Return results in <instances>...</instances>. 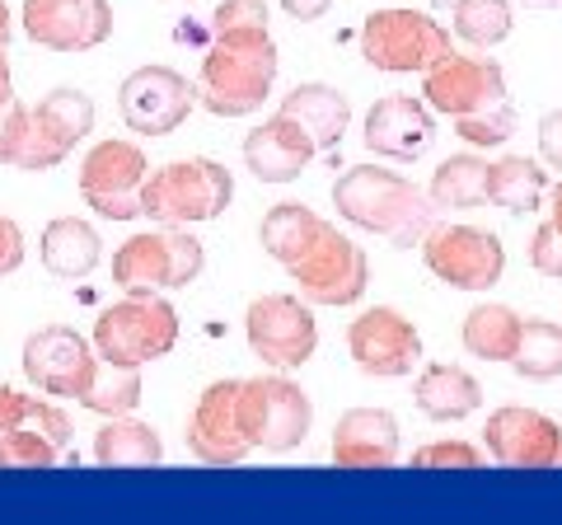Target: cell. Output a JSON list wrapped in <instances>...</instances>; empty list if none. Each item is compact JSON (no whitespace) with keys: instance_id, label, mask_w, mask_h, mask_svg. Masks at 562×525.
Returning <instances> with one entry per match:
<instances>
[{"instance_id":"obj_30","label":"cell","mask_w":562,"mask_h":525,"mask_svg":"<svg viewBox=\"0 0 562 525\" xmlns=\"http://www.w3.org/2000/svg\"><path fill=\"white\" fill-rule=\"evenodd\" d=\"M314 231H319V216H314L305 202H277V206H268V216H262L258 239H262V249H268L272 262L291 268V262L310 249Z\"/></svg>"},{"instance_id":"obj_24","label":"cell","mask_w":562,"mask_h":525,"mask_svg":"<svg viewBox=\"0 0 562 525\" xmlns=\"http://www.w3.org/2000/svg\"><path fill=\"white\" fill-rule=\"evenodd\" d=\"M277 113H286L295 127L310 136L314 150H333V146L342 142V132L351 127V109H347L342 90H333V85H324V80L295 85V90L281 99Z\"/></svg>"},{"instance_id":"obj_6","label":"cell","mask_w":562,"mask_h":525,"mask_svg":"<svg viewBox=\"0 0 562 525\" xmlns=\"http://www.w3.org/2000/svg\"><path fill=\"white\" fill-rule=\"evenodd\" d=\"M202 244L188 235V225H155V231L132 235L113 254V282L127 295H150V291H183L198 282L202 272Z\"/></svg>"},{"instance_id":"obj_42","label":"cell","mask_w":562,"mask_h":525,"mask_svg":"<svg viewBox=\"0 0 562 525\" xmlns=\"http://www.w3.org/2000/svg\"><path fill=\"white\" fill-rule=\"evenodd\" d=\"M539 155H543V165L562 169V109H553L539 122Z\"/></svg>"},{"instance_id":"obj_17","label":"cell","mask_w":562,"mask_h":525,"mask_svg":"<svg viewBox=\"0 0 562 525\" xmlns=\"http://www.w3.org/2000/svg\"><path fill=\"white\" fill-rule=\"evenodd\" d=\"M347 353L351 361L361 366L366 376H380V380H398L422 366V338L417 328L403 320L398 310L390 305H371L361 310L347 328Z\"/></svg>"},{"instance_id":"obj_10","label":"cell","mask_w":562,"mask_h":525,"mask_svg":"<svg viewBox=\"0 0 562 525\" xmlns=\"http://www.w3.org/2000/svg\"><path fill=\"white\" fill-rule=\"evenodd\" d=\"M244 338L268 371H301L319 347V324L301 295H254L244 310Z\"/></svg>"},{"instance_id":"obj_13","label":"cell","mask_w":562,"mask_h":525,"mask_svg":"<svg viewBox=\"0 0 562 525\" xmlns=\"http://www.w3.org/2000/svg\"><path fill=\"white\" fill-rule=\"evenodd\" d=\"M198 109V85L169 66H140L117 85V118L136 136H169Z\"/></svg>"},{"instance_id":"obj_22","label":"cell","mask_w":562,"mask_h":525,"mask_svg":"<svg viewBox=\"0 0 562 525\" xmlns=\"http://www.w3.org/2000/svg\"><path fill=\"white\" fill-rule=\"evenodd\" d=\"M333 460L342 469H390L398 460V423L390 409H347L333 423Z\"/></svg>"},{"instance_id":"obj_45","label":"cell","mask_w":562,"mask_h":525,"mask_svg":"<svg viewBox=\"0 0 562 525\" xmlns=\"http://www.w3.org/2000/svg\"><path fill=\"white\" fill-rule=\"evenodd\" d=\"M10 29H14V14H10V5H5V0H0V47H5V43L14 38Z\"/></svg>"},{"instance_id":"obj_39","label":"cell","mask_w":562,"mask_h":525,"mask_svg":"<svg viewBox=\"0 0 562 525\" xmlns=\"http://www.w3.org/2000/svg\"><path fill=\"white\" fill-rule=\"evenodd\" d=\"M24 122H29V103H20V99L0 103V165L14 160V150H20V136H24Z\"/></svg>"},{"instance_id":"obj_40","label":"cell","mask_w":562,"mask_h":525,"mask_svg":"<svg viewBox=\"0 0 562 525\" xmlns=\"http://www.w3.org/2000/svg\"><path fill=\"white\" fill-rule=\"evenodd\" d=\"M33 404H38V399L20 394V390H14V384H0V432L33 423Z\"/></svg>"},{"instance_id":"obj_12","label":"cell","mask_w":562,"mask_h":525,"mask_svg":"<svg viewBox=\"0 0 562 525\" xmlns=\"http://www.w3.org/2000/svg\"><path fill=\"white\" fill-rule=\"evenodd\" d=\"M146 150L132 142H99L80 160V198L103 221H136L140 216V183H146Z\"/></svg>"},{"instance_id":"obj_31","label":"cell","mask_w":562,"mask_h":525,"mask_svg":"<svg viewBox=\"0 0 562 525\" xmlns=\"http://www.w3.org/2000/svg\"><path fill=\"white\" fill-rule=\"evenodd\" d=\"M512 366L520 380H558L562 376V324L553 320H525L520 324V343L512 353Z\"/></svg>"},{"instance_id":"obj_28","label":"cell","mask_w":562,"mask_h":525,"mask_svg":"<svg viewBox=\"0 0 562 525\" xmlns=\"http://www.w3.org/2000/svg\"><path fill=\"white\" fill-rule=\"evenodd\" d=\"M520 314L512 305H502V301H483V305H473L464 314V324H460V338L469 347V357H479V361H512L516 353V343H520Z\"/></svg>"},{"instance_id":"obj_27","label":"cell","mask_w":562,"mask_h":525,"mask_svg":"<svg viewBox=\"0 0 562 525\" xmlns=\"http://www.w3.org/2000/svg\"><path fill=\"white\" fill-rule=\"evenodd\" d=\"M94 460L103 469H150L165 460V442L150 423H140L136 413L109 417V427L94 436Z\"/></svg>"},{"instance_id":"obj_32","label":"cell","mask_w":562,"mask_h":525,"mask_svg":"<svg viewBox=\"0 0 562 525\" xmlns=\"http://www.w3.org/2000/svg\"><path fill=\"white\" fill-rule=\"evenodd\" d=\"M80 409H90L99 417H127L140 409V366H109L99 361L94 380L85 384V394L76 399Z\"/></svg>"},{"instance_id":"obj_35","label":"cell","mask_w":562,"mask_h":525,"mask_svg":"<svg viewBox=\"0 0 562 525\" xmlns=\"http://www.w3.org/2000/svg\"><path fill=\"white\" fill-rule=\"evenodd\" d=\"M61 446L43 427H10L0 432V469H52Z\"/></svg>"},{"instance_id":"obj_14","label":"cell","mask_w":562,"mask_h":525,"mask_svg":"<svg viewBox=\"0 0 562 525\" xmlns=\"http://www.w3.org/2000/svg\"><path fill=\"white\" fill-rule=\"evenodd\" d=\"M506 99V71L492 57H473V52H446L422 71V103L446 118H464L483 103Z\"/></svg>"},{"instance_id":"obj_34","label":"cell","mask_w":562,"mask_h":525,"mask_svg":"<svg viewBox=\"0 0 562 525\" xmlns=\"http://www.w3.org/2000/svg\"><path fill=\"white\" fill-rule=\"evenodd\" d=\"M454 132H460L464 146H506L516 132V103L512 94L497 99V103H483V109H473L464 118H454Z\"/></svg>"},{"instance_id":"obj_16","label":"cell","mask_w":562,"mask_h":525,"mask_svg":"<svg viewBox=\"0 0 562 525\" xmlns=\"http://www.w3.org/2000/svg\"><path fill=\"white\" fill-rule=\"evenodd\" d=\"M24 38L47 52H90L113 38L109 0H24Z\"/></svg>"},{"instance_id":"obj_44","label":"cell","mask_w":562,"mask_h":525,"mask_svg":"<svg viewBox=\"0 0 562 525\" xmlns=\"http://www.w3.org/2000/svg\"><path fill=\"white\" fill-rule=\"evenodd\" d=\"M14 99V76H10V57H5V47H0V103H10Z\"/></svg>"},{"instance_id":"obj_29","label":"cell","mask_w":562,"mask_h":525,"mask_svg":"<svg viewBox=\"0 0 562 525\" xmlns=\"http://www.w3.org/2000/svg\"><path fill=\"white\" fill-rule=\"evenodd\" d=\"M427 198L446 212H473V206H487V155L479 150H460L441 160V169L431 174Z\"/></svg>"},{"instance_id":"obj_47","label":"cell","mask_w":562,"mask_h":525,"mask_svg":"<svg viewBox=\"0 0 562 525\" xmlns=\"http://www.w3.org/2000/svg\"><path fill=\"white\" fill-rule=\"evenodd\" d=\"M525 5H535V10H558L562 0H525Z\"/></svg>"},{"instance_id":"obj_4","label":"cell","mask_w":562,"mask_h":525,"mask_svg":"<svg viewBox=\"0 0 562 525\" xmlns=\"http://www.w3.org/2000/svg\"><path fill=\"white\" fill-rule=\"evenodd\" d=\"M179 343V310L165 291L122 295L94 320V353L109 366H146L173 353Z\"/></svg>"},{"instance_id":"obj_9","label":"cell","mask_w":562,"mask_h":525,"mask_svg":"<svg viewBox=\"0 0 562 525\" xmlns=\"http://www.w3.org/2000/svg\"><path fill=\"white\" fill-rule=\"evenodd\" d=\"M295 277V287H301L314 305H357L366 287H371V258L357 249V239L342 235L333 221H319V231H314L310 249L301 254L286 268Z\"/></svg>"},{"instance_id":"obj_19","label":"cell","mask_w":562,"mask_h":525,"mask_svg":"<svg viewBox=\"0 0 562 525\" xmlns=\"http://www.w3.org/2000/svg\"><path fill=\"white\" fill-rule=\"evenodd\" d=\"M235 394L239 380H211L198 409L188 417V450L192 460H202L211 469H235L249 460V436L239 432V413H235Z\"/></svg>"},{"instance_id":"obj_20","label":"cell","mask_w":562,"mask_h":525,"mask_svg":"<svg viewBox=\"0 0 562 525\" xmlns=\"http://www.w3.org/2000/svg\"><path fill=\"white\" fill-rule=\"evenodd\" d=\"M366 150L380 155V160H394V165H413L427 155L431 136H436V122L427 113V103L413 99V94H384L375 99V109L366 113Z\"/></svg>"},{"instance_id":"obj_7","label":"cell","mask_w":562,"mask_h":525,"mask_svg":"<svg viewBox=\"0 0 562 525\" xmlns=\"http://www.w3.org/2000/svg\"><path fill=\"white\" fill-rule=\"evenodd\" d=\"M94 99L76 90V85H61V90H47L38 103H29V122L20 136V150H14V169L24 174H43L57 169L70 150H76L85 136L94 132Z\"/></svg>"},{"instance_id":"obj_11","label":"cell","mask_w":562,"mask_h":525,"mask_svg":"<svg viewBox=\"0 0 562 525\" xmlns=\"http://www.w3.org/2000/svg\"><path fill=\"white\" fill-rule=\"evenodd\" d=\"M417 249L431 277H441L446 287L469 291V295H487L506 272L502 239L483 231V225H436Z\"/></svg>"},{"instance_id":"obj_41","label":"cell","mask_w":562,"mask_h":525,"mask_svg":"<svg viewBox=\"0 0 562 525\" xmlns=\"http://www.w3.org/2000/svg\"><path fill=\"white\" fill-rule=\"evenodd\" d=\"M20 262H24V231H20V221L0 216V277L20 272Z\"/></svg>"},{"instance_id":"obj_46","label":"cell","mask_w":562,"mask_h":525,"mask_svg":"<svg viewBox=\"0 0 562 525\" xmlns=\"http://www.w3.org/2000/svg\"><path fill=\"white\" fill-rule=\"evenodd\" d=\"M553 225H558V231H562V183L553 188V216H549Z\"/></svg>"},{"instance_id":"obj_8","label":"cell","mask_w":562,"mask_h":525,"mask_svg":"<svg viewBox=\"0 0 562 525\" xmlns=\"http://www.w3.org/2000/svg\"><path fill=\"white\" fill-rule=\"evenodd\" d=\"M450 52V33L422 10H375L361 24V57L384 76H422Z\"/></svg>"},{"instance_id":"obj_21","label":"cell","mask_w":562,"mask_h":525,"mask_svg":"<svg viewBox=\"0 0 562 525\" xmlns=\"http://www.w3.org/2000/svg\"><path fill=\"white\" fill-rule=\"evenodd\" d=\"M244 165H249V174L258 183H295L305 174V165L314 160L310 136L295 127V122L286 113H272L268 122H258V127L244 136Z\"/></svg>"},{"instance_id":"obj_33","label":"cell","mask_w":562,"mask_h":525,"mask_svg":"<svg viewBox=\"0 0 562 525\" xmlns=\"http://www.w3.org/2000/svg\"><path fill=\"white\" fill-rule=\"evenodd\" d=\"M512 0H454V38H464L469 47H497L512 38Z\"/></svg>"},{"instance_id":"obj_25","label":"cell","mask_w":562,"mask_h":525,"mask_svg":"<svg viewBox=\"0 0 562 525\" xmlns=\"http://www.w3.org/2000/svg\"><path fill=\"white\" fill-rule=\"evenodd\" d=\"M38 254H43V268L57 277V282H80L90 277L103 258V239L90 221L80 216H57L43 225V239H38Z\"/></svg>"},{"instance_id":"obj_2","label":"cell","mask_w":562,"mask_h":525,"mask_svg":"<svg viewBox=\"0 0 562 525\" xmlns=\"http://www.w3.org/2000/svg\"><path fill=\"white\" fill-rule=\"evenodd\" d=\"M277 66H281V52L268 29L221 33L206 47V62L198 76V103H206V113H216V118L258 113L277 85Z\"/></svg>"},{"instance_id":"obj_26","label":"cell","mask_w":562,"mask_h":525,"mask_svg":"<svg viewBox=\"0 0 562 525\" xmlns=\"http://www.w3.org/2000/svg\"><path fill=\"white\" fill-rule=\"evenodd\" d=\"M543 165L530 155H497L487 160V206H502L512 216H535L543 202Z\"/></svg>"},{"instance_id":"obj_18","label":"cell","mask_w":562,"mask_h":525,"mask_svg":"<svg viewBox=\"0 0 562 525\" xmlns=\"http://www.w3.org/2000/svg\"><path fill=\"white\" fill-rule=\"evenodd\" d=\"M483 446L506 469H553L562 460V427L525 404H502L483 423Z\"/></svg>"},{"instance_id":"obj_36","label":"cell","mask_w":562,"mask_h":525,"mask_svg":"<svg viewBox=\"0 0 562 525\" xmlns=\"http://www.w3.org/2000/svg\"><path fill=\"white\" fill-rule=\"evenodd\" d=\"M268 0H221L216 10H211V33H262L268 29Z\"/></svg>"},{"instance_id":"obj_1","label":"cell","mask_w":562,"mask_h":525,"mask_svg":"<svg viewBox=\"0 0 562 525\" xmlns=\"http://www.w3.org/2000/svg\"><path fill=\"white\" fill-rule=\"evenodd\" d=\"M333 206L338 216L351 221L357 231H371L380 239L398 244V249H417L422 239L436 231V202L427 198V188H417L413 179H403L390 165H357L333 183Z\"/></svg>"},{"instance_id":"obj_38","label":"cell","mask_w":562,"mask_h":525,"mask_svg":"<svg viewBox=\"0 0 562 525\" xmlns=\"http://www.w3.org/2000/svg\"><path fill=\"white\" fill-rule=\"evenodd\" d=\"M530 268L543 277H562V231L553 221H543L530 239Z\"/></svg>"},{"instance_id":"obj_3","label":"cell","mask_w":562,"mask_h":525,"mask_svg":"<svg viewBox=\"0 0 562 525\" xmlns=\"http://www.w3.org/2000/svg\"><path fill=\"white\" fill-rule=\"evenodd\" d=\"M235 198V179L221 160L192 155V160H173L146 174L140 183V216L155 225H198L225 216Z\"/></svg>"},{"instance_id":"obj_37","label":"cell","mask_w":562,"mask_h":525,"mask_svg":"<svg viewBox=\"0 0 562 525\" xmlns=\"http://www.w3.org/2000/svg\"><path fill=\"white\" fill-rule=\"evenodd\" d=\"M483 465V450L469 446V442H431L413 455V469H479Z\"/></svg>"},{"instance_id":"obj_23","label":"cell","mask_w":562,"mask_h":525,"mask_svg":"<svg viewBox=\"0 0 562 525\" xmlns=\"http://www.w3.org/2000/svg\"><path fill=\"white\" fill-rule=\"evenodd\" d=\"M413 404L431 423H464L483 409V384L460 366H417Z\"/></svg>"},{"instance_id":"obj_43","label":"cell","mask_w":562,"mask_h":525,"mask_svg":"<svg viewBox=\"0 0 562 525\" xmlns=\"http://www.w3.org/2000/svg\"><path fill=\"white\" fill-rule=\"evenodd\" d=\"M281 10H286L291 20H301V24H314V20H324V14L333 10V0H281Z\"/></svg>"},{"instance_id":"obj_5","label":"cell","mask_w":562,"mask_h":525,"mask_svg":"<svg viewBox=\"0 0 562 525\" xmlns=\"http://www.w3.org/2000/svg\"><path fill=\"white\" fill-rule=\"evenodd\" d=\"M235 413H239V432L249 436V446L268 450V455L301 450L305 436H310V423H314L310 394L286 371L239 380Z\"/></svg>"},{"instance_id":"obj_15","label":"cell","mask_w":562,"mask_h":525,"mask_svg":"<svg viewBox=\"0 0 562 525\" xmlns=\"http://www.w3.org/2000/svg\"><path fill=\"white\" fill-rule=\"evenodd\" d=\"M94 371H99L94 343L66 324L38 328V334H29V343H24V376L38 384L47 399H80L85 384L94 380Z\"/></svg>"}]
</instances>
